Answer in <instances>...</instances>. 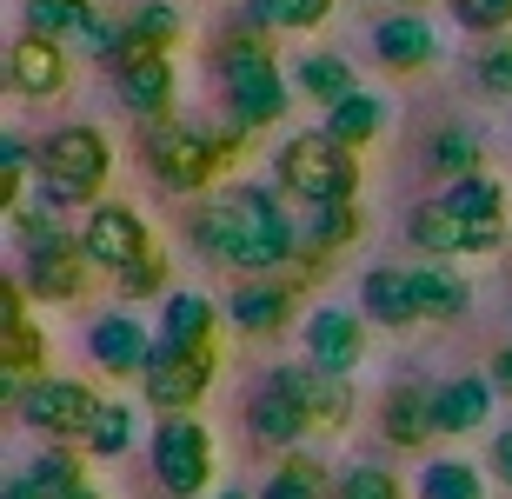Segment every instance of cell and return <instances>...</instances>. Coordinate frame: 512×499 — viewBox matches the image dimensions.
Masks as SVG:
<instances>
[{"instance_id":"cell-38","label":"cell","mask_w":512,"mask_h":499,"mask_svg":"<svg viewBox=\"0 0 512 499\" xmlns=\"http://www.w3.org/2000/svg\"><path fill=\"white\" fill-rule=\"evenodd\" d=\"M446 7H453L459 27H473V34H486V40L512 27V0H446Z\"/></svg>"},{"instance_id":"cell-1","label":"cell","mask_w":512,"mask_h":499,"mask_svg":"<svg viewBox=\"0 0 512 499\" xmlns=\"http://www.w3.org/2000/svg\"><path fill=\"white\" fill-rule=\"evenodd\" d=\"M193 240L233 273H273L286 260H300V220L273 200L266 187H240L227 200H213L193 220Z\"/></svg>"},{"instance_id":"cell-10","label":"cell","mask_w":512,"mask_h":499,"mask_svg":"<svg viewBox=\"0 0 512 499\" xmlns=\"http://www.w3.org/2000/svg\"><path fill=\"white\" fill-rule=\"evenodd\" d=\"M80 247H87V260L94 267H107L120 280V273L133 267V260H147V220L133 207H120V200H107V207H94L87 213V227H80Z\"/></svg>"},{"instance_id":"cell-34","label":"cell","mask_w":512,"mask_h":499,"mask_svg":"<svg viewBox=\"0 0 512 499\" xmlns=\"http://www.w3.org/2000/svg\"><path fill=\"white\" fill-rule=\"evenodd\" d=\"M80 446H87L94 460H120V453L133 446V413L100 400V413H94V426H87V440H80Z\"/></svg>"},{"instance_id":"cell-3","label":"cell","mask_w":512,"mask_h":499,"mask_svg":"<svg viewBox=\"0 0 512 499\" xmlns=\"http://www.w3.org/2000/svg\"><path fill=\"white\" fill-rule=\"evenodd\" d=\"M107 173H114V147L100 127H60V134L40 140V207H80V200H94L107 187Z\"/></svg>"},{"instance_id":"cell-26","label":"cell","mask_w":512,"mask_h":499,"mask_svg":"<svg viewBox=\"0 0 512 499\" xmlns=\"http://www.w3.org/2000/svg\"><path fill=\"white\" fill-rule=\"evenodd\" d=\"M493 413V386L486 380H446L439 386V433H479Z\"/></svg>"},{"instance_id":"cell-16","label":"cell","mask_w":512,"mask_h":499,"mask_svg":"<svg viewBox=\"0 0 512 499\" xmlns=\"http://www.w3.org/2000/svg\"><path fill=\"white\" fill-rule=\"evenodd\" d=\"M87 353H94V366H107V373H147V366H153V340H147V327H140L133 313H107V320H94Z\"/></svg>"},{"instance_id":"cell-42","label":"cell","mask_w":512,"mask_h":499,"mask_svg":"<svg viewBox=\"0 0 512 499\" xmlns=\"http://www.w3.org/2000/svg\"><path fill=\"white\" fill-rule=\"evenodd\" d=\"M493 473H499V480L512 486V426H506V433L493 440Z\"/></svg>"},{"instance_id":"cell-19","label":"cell","mask_w":512,"mask_h":499,"mask_svg":"<svg viewBox=\"0 0 512 499\" xmlns=\"http://www.w3.org/2000/svg\"><path fill=\"white\" fill-rule=\"evenodd\" d=\"M380 426L393 446H419L426 433H439V386H393L380 406Z\"/></svg>"},{"instance_id":"cell-11","label":"cell","mask_w":512,"mask_h":499,"mask_svg":"<svg viewBox=\"0 0 512 499\" xmlns=\"http://www.w3.org/2000/svg\"><path fill=\"white\" fill-rule=\"evenodd\" d=\"M406 233H413V247L433 253V260H459V253H493V247H499V227H473V220H459L446 200H426V207H413Z\"/></svg>"},{"instance_id":"cell-45","label":"cell","mask_w":512,"mask_h":499,"mask_svg":"<svg viewBox=\"0 0 512 499\" xmlns=\"http://www.w3.org/2000/svg\"><path fill=\"white\" fill-rule=\"evenodd\" d=\"M74 499H100V493H94V486H80V493H74Z\"/></svg>"},{"instance_id":"cell-46","label":"cell","mask_w":512,"mask_h":499,"mask_svg":"<svg viewBox=\"0 0 512 499\" xmlns=\"http://www.w3.org/2000/svg\"><path fill=\"white\" fill-rule=\"evenodd\" d=\"M213 499H247V493H213Z\"/></svg>"},{"instance_id":"cell-13","label":"cell","mask_w":512,"mask_h":499,"mask_svg":"<svg viewBox=\"0 0 512 499\" xmlns=\"http://www.w3.org/2000/svg\"><path fill=\"white\" fill-rule=\"evenodd\" d=\"M0 300H7V320H0V393H7V406H20V393H27L20 380L40 373V353H47V346H40V327L20 313V287L14 280H7Z\"/></svg>"},{"instance_id":"cell-24","label":"cell","mask_w":512,"mask_h":499,"mask_svg":"<svg viewBox=\"0 0 512 499\" xmlns=\"http://www.w3.org/2000/svg\"><path fill=\"white\" fill-rule=\"evenodd\" d=\"M247 426H253V440H260V446H293L300 433H313V426H306V413L286 400L273 380H266L260 393L247 400Z\"/></svg>"},{"instance_id":"cell-7","label":"cell","mask_w":512,"mask_h":499,"mask_svg":"<svg viewBox=\"0 0 512 499\" xmlns=\"http://www.w3.org/2000/svg\"><path fill=\"white\" fill-rule=\"evenodd\" d=\"M266 380L300 406L313 433H346V420H353V386H346V373H326V366L306 360V366H273Z\"/></svg>"},{"instance_id":"cell-15","label":"cell","mask_w":512,"mask_h":499,"mask_svg":"<svg viewBox=\"0 0 512 499\" xmlns=\"http://www.w3.org/2000/svg\"><path fill=\"white\" fill-rule=\"evenodd\" d=\"M353 240H360V207H353V200H340V207H313L300 220V260H293V267L300 273H326V260H333L340 247H353Z\"/></svg>"},{"instance_id":"cell-21","label":"cell","mask_w":512,"mask_h":499,"mask_svg":"<svg viewBox=\"0 0 512 499\" xmlns=\"http://www.w3.org/2000/svg\"><path fill=\"white\" fill-rule=\"evenodd\" d=\"M360 313L380 320V327H419V293H413V273L399 267H373L360 287Z\"/></svg>"},{"instance_id":"cell-18","label":"cell","mask_w":512,"mask_h":499,"mask_svg":"<svg viewBox=\"0 0 512 499\" xmlns=\"http://www.w3.org/2000/svg\"><path fill=\"white\" fill-rule=\"evenodd\" d=\"M120 94L133 114L173 120V60L167 54H127L120 60Z\"/></svg>"},{"instance_id":"cell-22","label":"cell","mask_w":512,"mask_h":499,"mask_svg":"<svg viewBox=\"0 0 512 499\" xmlns=\"http://www.w3.org/2000/svg\"><path fill=\"white\" fill-rule=\"evenodd\" d=\"M227 313H233L240 333H280L286 320H293V287H280V280H247V287H233Z\"/></svg>"},{"instance_id":"cell-40","label":"cell","mask_w":512,"mask_h":499,"mask_svg":"<svg viewBox=\"0 0 512 499\" xmlns=\"http://www.w3.org/2000/svg\"><path fill=\"white\" fill-rule=\"evenodd\" d=\"M340 499H399V480L386 466H353L340 473Z\"/></svg>"},{"instance_id":"cell-30","label":"cell","mask_w":512,"mask_h":499,"mask_svg":"<svg viewBox=\"0 0 512 499\" xmlns=\"http://www.w3.org/2000/svg\"><path fill=\"white\" fill-rule=\"evenodd\" d=\"M446 207H453L459 220H473V227H499V220H506V187L486 180V173H473V180H453V187H446Z\"/></svg>"},{"instance_id":"cell-41","label":"cell","mask_w":512,"mask_h":499,"mask_svg":"<svg viewBox=\"0 0 512 499\" xmlns=\"http://www.w3.org/2000/svg\"><path fill=\"white\" fill-rule=\"evenodd\" d=\"M167 287V260H160V253H147V260H133L127 273H120V293H127V300H147V293H160Z\"/></svg>"},{"instance_id":"cell-37","label":"cell","mask_w":512,"mask_h":499,"mask_svg":"<svg viewBox=\"0 0 512 499\" xmlns=\"http://www.w3.org/2000/svg\"><path fill=\"white\" fill-rule=\"evenodd\" d=\"M473 74H479V87H486V94H512V34H493L486 47H479Z\"/></svg>"},{"instance_id":"cell-44","label":"cell","mask_w":512,"mask_h":499,"mask_svg":"<svg viewBox=\"0 0 512 499\" xmlns=\"http://www.w3.org/2000/svg\"><path fill=\"white\" fill-rule=\"evenodd\" d=\"M493 386H506V393H512V346H499V353H493Z\"/></svg>"},{"instance_id":"cell-39","label":"cell","mask_w":512,"mask_h":499,"mask_svg":"<svg viewBox=\"0 0 512 499\" xmlns=\"http://www.w3.org/2000/svg\"><path fill=\"white\" fill-rule=\"evenodd\" d=\"M27 167H40V147L7 140V147H0V193H7V213H20V173Z\"/></svg>"},{"instance_id":"cell-20","label":"cell","mask_w":512,"mask_h":499,"mask_svg":"<svg viewBox=\"0 0 512 499\" xmlns=\"http://www.w3.org/2000/svg\"><path fill=\"white\" fill-rule=\"evenodd\" d=\"M207 340H213V300L207 293H167L153 353H200Z\"/></svg>"},{"instance_id":"cell-36","label":"cell","mask_w":512,"mask_h":499,"mask_svg":"<svg viewBox=\"0 0 512 499\" xmlns=\"http://www.w3.org/2000/svg\"><path fill=\"white\" fill-rule=\"evenodd\" d=\"M27 473L40 480L47 499H74L80 493V460L74 453H40V460H27Z\"/></svg>"},{"instance_id":"cell-27","label":"cell","mask_w":512,"mask_h":499,"mask_svg":"<svg viewBox=\"0 0 512 499\" xmlns=\"http://www.w3.org/2000/svg\"><path fill=\"white\" fill-rule=\"evenodd\" d=\"M413 273V293H419V320H459L466 313V280L453 267H406Z\"/></svg>"},{"instance_id":"cell-9","label":"cell","mask_w":512,"mask_h":499,"mask_svg":"<svg viewBox=\"0 0 512 499\" xmlns=\"http://www.w3.org/2000/svg\"><path fill=\"white\" fill-rule=\"evenodd\" d=\"M140 386H147V406L160 413V420L193 413V406L207 400V386H213V346H200V353H153V366L140 373Z\"/></svg>"},{"instance_id":"cell-17","label":"cell","mask_w":512,"mask_h":499,"mask_svg":"<svg viewBox=\"0 0 512 499\" xmlns=\"http://www.w3.org/2000/svg\"><path fill=\"white\" fill-rule=\"evenodd\" d=\"M373 54H380V67H393V74H419V67H433L439 34L419 14H386L380 27H373Z\"/></svg>"},{"instance_id":"cell-12","label":"cell","mask_w":512,"mask_h":499,"mask_svg":"<svg viewBox=\"0 0 512 499\" xmlns=\"http://www.w3.org/2000/svg\"><path fill=\"white\" fill-rule=\"evenodd\" d=\"M366 353V313L346 307H313L306 313V360L326 366V373H353Z\"/></svg>"},{"instance_id":"cell-31","label":"cell","mask_w":512,"mask_h":499,"mask_svg":"<svg viewBox=\"0 0 512 499\" xmlns=\"http://www.w3.org/2000/svg\"><path fill=\"white\" fill-rule=\"evenodd\" d=\"M333 14V0H247L253 27H280V34H306Z\"/></svg>"},{"instance_id":"cell-8","label":"cell","mask_w":512,"mask_h":499,"mask_svg":"<svg viewBox=\"0 0 512 499\" xmlns=\"http://www.w3.org/2000/svg\"><path fill=\"white\" fill-rule=\"evenodd\" d=\"M14 413L27 426H40L47 440H87L100 400H94V386H80V380H27Z\"/></svg>"},{"instance_id":"cell-4","label":"cell","mask_w":512,"mask_h":499,"mask_svg":"<svg viewBox=\"0 0 512 499\" xmlns=\"http://www.w3.org/2000/svg\"><path fill=\"white\" fill-rule=\"evenodd\" d=\"M220 87H227V120L233 127H273L286 114V74L280 60L266 54L260 34H233L220 47Z\"/></svg>"},{"instance_id":"cell-14","label":"cell","mask_w":512,"mask_h":499,"mask_svg":"<svg viewBox=\"0 0 512 499\" xmlns=\"http://www.w3.org/2000/svg\"><path fill=\"white\" fill-rule=\"evenodd\" d=\"M7 87L27 100H47L67 87V54H60V40H40V34H20L7 47Z\"/></svg>"},{"instance_id":"cell-5","label":"cell","mask_w":512,"mask_h":499,"mask_svg":"<svg viewBox=\"0 0 512 499\" xmlns=\"http://www.w3.org/2000/svg\"><path fill=\"white\" fill-rule=\"evenodd\" d=\"M153 480L167 499H200L213 480V433L193 413H173V420L153 426Z\"/></svg>"},{"instance_id":"cell-29","label":"cell","mask_w":512,"mask_h":499,"mask_svg":"<svg viewBox=\"0 0 512 499\" xmlns=\"http://www.w3.org/2000/svg\"><path fill=\"white\" fill-rule=\"evenodd\" d=\"M380 127H386V107H380L373 94H360V87H353L346 100H333V107H326V134L346 140V147H366V140L380 134Z\"/></svg>"},{"instance_id":"cell-6","label":"cell","mask_w":512,"mask_h":499,"mask_svg":"<svg viewBox=\"0 0 512 499\" xmlns=\"http://www.w3.org/2000/svg\"><path fill=\"white\" fill-rule=\"evenodd\" d=\"M147 167L160 187L173 193H200L220 173V154H213L207 127H187V120H153L147 127Z\"/></svg>"},{"instance_id":"cell-25","label":"cell","mask_w":512,"mask_h":499,"mask_svg":"<svg viewBox=\"0 0 512 499\" xmlns=\"http://www.w3.org/2000/svg\"><path fill=\"white\" fill-rule=\"evenodd\" d=\"M180 34H187V20H180V7H167V0H147V7L127 14V54H167Z\"/></svg>"},{"instance_id":"cell-43","label":"cell","mask_w":512,"mask_h":499,"mask_svg":"<svg viewBox=\"0 0 512 499\" xmlns=\"http://www.w3.org/2000/svg\"><path fill=\"white\" fill-rule=\"evenodd\" d=\"M7 499H47V493H40V480L27 473V466H20L14 480H7Z\"/></svg>"},{"instance_id":"cell-23","label":"cell","mask_w":512,"mask_h":499,"mask_svg":"<svg viewBox=\"0 0 512 499\" xmlns=\"http://www.w3.org/2000/svg\"><path fill=\"white\" fill-rule=\"evenodd\" d=\"M94 27H100L94 0H27V34H40V40H60V47L74 40V47H87Z\"/></svg>"},{"instance_id":"cell-28","label":"cell","mask_w":512,"mask_h":499,"mask_svg":"<svg viewBox=\"0 0 512 499\" xmlns=\"http://www.w3.org/2000/svg\"><path fill=\"white\" fill-rule=\"evenodd\" d=\"M293 87H300L306 100L333 107V100L353 94V67H346V54H300L293 60Z\"/></svg>"},{"instance_id":"cell-32","label":"cell","mask_w":512,"mask_h":499,"mask_svg":"<svg viewBox=\"0 0 512 499\" xmlns=\"http://www.w3.org/2000/svg\"><path fill=\"white\" fill-rule=\"evenodd\" d=\"M426 167L446 173V180H473L479 173V140L466 134V127H439V134L426 140Z\"/></svg>"},{"instance_id":"cell-35","label":"cell","mask_w":512,"mask_h":499,"mask_svg":"<svg viewBox=\"0 0 512 499\" xmlns=\"http://www.w3.org/2000/svg\"><path fill=\"white\" fill-rule=\"evenodd\" d=\"M326 493V473L313 460H286L273 480L260 486V499H320Z\"/></svg>"},{"instance_id":"cell-33","label":"cell","mask_w":512,"mask_h":499,"mask_svg":"<svg viewBox=\"0 0 512 499\" xmlns=\"http://www.w3.org/2000/svg\"><path fill=\"white\" fill-rule=\"evenodd\" d=\"M419 499H486V480L466 460H433L419 473Z\"/></svg>"},{"instance_id":"cell-2","label":"cell","mask_w":512,"mask_h":499,"mask_svg":"<svg viewBox=\"0 0 512 499\" xmlns=\"http://www.w3.org/2000/svg\"><path fill=\"white\" fill-rule=\"evenodd\" d=\"M360 147H346V140H333L326 127H313V134H293L273 154V167H280V187L300 193L306 207H340V200H360Z\"/></svg>"}]
</instances>
